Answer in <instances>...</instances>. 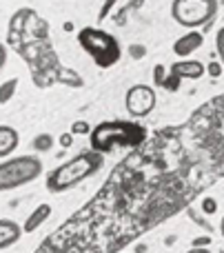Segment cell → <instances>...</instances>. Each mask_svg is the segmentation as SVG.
<instances>
[{
    "label": "cell",
    "mask_w": 224,
    "mask_h": 253,
    "mask_svg": "<svg viewBox=\"0 0 224 253\" xmlns=\"http://www.w3.org/2000/svg\"><path fill=\"white\" fill-rule=\"evenodd\" d=\"M102 165H105V156H102V153L84 151V153H80V156H75L74 160L56 167V169L47 175V189L51 193L69 191L71 187H75V184H80L82 180H87L89 175H93L96 171H100Z\"/></svg>",
    "instance_id": "1"
},
{
    "label": "cell",
    "mask_w": 224,
    "mask_h": 253,
    "mask_svg": "<svg viewBox=\"0 0 224 253\" xmlns=\"http://www.w3.org/2000/svg\"><path fill=\"white\" fill-rule=\"evenodd\" d=\"M147 138V131L127 120H107L91 133V149L98 153H109L118 147H138Z\"/></svg>",
    "instance_id": "2"
},
{
    "label": "cell",
    "mask_w": 224,
    "mask_h": 253,
    "mask_svg": "<svg viewBox=\"0 0 224 253\" xmlns=\"http://www.w3.org/2000/svg\"><path fill=\"white\" fill-rule=\"evenodd\" d=\"M78 42L102 69L115 65L120 60V53H122L115 36H111L105 29H98V27H84L82 31H78Z\"/></svg>",
    "instance_id": "3"
},
{
    "label": "cell",
    "mask_w": 224,
    "mask_h": 253,
    "mask_svg": "<svg viewBox=\"0 0 224 253\" xmlns=\"http://www.w3.org/2000/svg\"><path fill=\"white\" fill-rule=\"evenodd\" d=\"M42 173V160L38 156H16L0 162V191H11L34 182Z\"/></svg>",
    "instance_id": "4"
},
{
    "label": "cell",
    "mask_w": 224,
    "mask_h": 253,
    "mask_svg": "<svg viewBox=\"0 0 224 253\" xmlns=\"http://www.w3.org/2000/svg\"><path fill=\"white\" fill-rule=\"evenodd\" d=\"M218 13V0H173L171 16L182 27H200L207 25Z\"/></svg>",
    "instance_id": "5"
},
{
    "label": "cell",
    "mask_w": 224,
    "mask_h": 253,
    "mask_svg": "<svg viewBox=\"0 0 224 253\" xmlns=\"http://www.w3.org/2000/svg\"><path fill=\"white\" fill-rule=\"evenodd\" d=\"M124 105H127V111L136 118H142V116L151 114L155 107V91L147 84H133L131 89L124 96Z\"/></svg>",
    "instance_id": "6"
},
{
    "label": "cell",
    "mask_w": 224,
    "mask_h": 253,
    "mask_svg": "<svg viewBox=\"0 0 224 253\" xmlns=\"http://www.w3.org/2000/svg\"><path fill=\"white\" fill-rule=\"evenodd\" d=\"M202 74H204V65H202V62H198V60L176 62V65H171V78L164 80V89H169V91H176L180 78L198 80V78H202Z\"/></svg>",
    "instance_id": "7"
},
{
    "label": "cell",
    "mask_w": 224,
    "mask_h": 253,
    "mask_svg": "<svg viewBox=\"0 0 224 253\" xmlns=\"http://www.w3.org/2000/svg\"><path fill=\"white\" fill-rule=\"evenodd\" d=\"M202 44H204V36L200 31H189V34H185L182 38H178L173 42V53L180 58H187L193 51H198Z\"/></svg>",
    "instance_id": "8"
},
{
    "label": "cell",
    "mask_w": 224,
    "mask_h": 253,
    "mask_svg": "<svg viewBox=\"0 0 224 253\" xmlns=\"http://www.w3.org/2000/svg\"><path fill=\"white\" fill-rule=\"evenodd\" d=\"M22 238V227L16 222V220H0V251L13 247L18 240Z\"/></svg>",
    "instance_id": "9"
},
{
    "label": "cell",
    "mask_w": 224,
    "mask_h": 253,
    "mask_svg": "<svg viewBox=\"0 0 224 253\" xmlns=\"http://www.w3.org/2000/svg\"><path fill=\"white\" fill-rule=\"evenodd\" d=\"M49 215H51V205H40V207H36V209L31 211L29 218L25 220V224H22V231H25V233H34L36 229L40 227V224L47 222Z\"/></svg>",
    "instance_id": "10"
},
{
    "label": "cell",
    "mask_w": 224,
    "mask_h": 253,
    "mask_svg": "<svg viewBox=\"0 0 224 253\" xmlns=\"http://www.w3.org/2000/svg\"><path fill=\"white\" fill-rule=\"evenodd\" d=\"M18 147V131L13 126L0 125V158L11 156Z\"/></svg>",
    "instance_id": "11"
},
{
    "label": "cell",
    "mask_w": 224,
    "mask_h": 253,
    "mask_svg": "<svg viewBox=\"0 0 224 253\" xmlns=\"http://www.w3.org/2000/svg\"><path fill=\"white\" fill-rule=\"evenodd\" d=\"M16 87H18V78H9L7 83L0 84V105H7L11 100L13 93H16Z\"/></svg>",
    "instance_id": "12"
},
{
    "label": "cell",
    "mask_w": 224,
    "mask_h": 253,
    "mask_svg": "<svg viewBox=\"0 0 224 253\" xmlns=\"http://www.w3.org/2000/svg\"><path fill=\"white\" fill-rule=\"evenodd\" d=\"M31 147H34L36 151H40V153H47V151H51L53 149V138L49 133H40V135H36L34 138Z\"/></svg>",
    "instance_id": "13"
},
{
    "label": "cell",
    "mask_w": 224,
    "mask_h": 253,
    "mask_svg": "<svg viewBox=\"0 0 224 253\" xmlns=\"http://www.w3.org/2000/svg\"><path fill=\"white\" fill-rule=\"evenodd\" d=\"M200 209H202V213L213 215L218 211V200H216V198H211V196H207L202 200V205H200Z\"/></svg>",
    "instance_id": "14"
},
{
    "label": "cell",
    "mask_w": 224,
    "mask_h": 253,
    "mask_svg": "<svg viewBox=\"0 0 224 253\" xmlns=\"http://www.w3.org/2000/svg\"><path fill=\"white\" fill-rule=\"evenodd\" d=\"M71 133H74V135L91 133V126H89V123H84V120H75V123L71 125Z\"/></svg>",
    "instance_id": "15"
},
{
    "label": "cell",
    "mask_w": 224,
    "mask_h": 253,
    "mask_svg": "<svg viewBox=\"0 0 224 253\" xmlns=\"http://www.w3.org/2000/svg\"><path fill=\"white\" fill-rule=\"evenodd\" d=\"M216 49H218V56H220V60H222V67H224V25L216 34Z\"/></svg>",
    "instance_id": "16"
},
{
    "label": "cell",
    "mask_w": 224,
    "mask_h": 253,
    "mask_svg": "<svg viewBox=\"0 0 224 253\" xmlns=\"http://www.w3.org/2000/svg\"><path fill=\"white\" fill-rule=\"evenodd\" d=\"M153 80H155V84L164 87V80H167V74H164V67H162V65H155V69H153Z\"/></svg>",
    "instance_id": "17"
},
{
    "label": "cell",
    "mask_w": 224,
    "mask_h": 253,
    "mask_svg": "<svg viewBox=\"0 0 224 253\" xmlns=\"http://www.w3.org/2000/svg\"><path fill=\"white\" fill-rule=\"evenodd\" d=\"M209 245H211V238H209V236L193 238V242H191V247H193V249H209Z\"/></svg>",
    "instance_id": "18"
},
{
    "label": "cell",
    "mask_w": 224,
    "mask_h": 253,
    "mask_svg": "<svg viewBox=\"0 0 224 253\" xmlns=\"http://www.w3.org/2000/svg\"><path fill=\"white\" fill-rule=\"evenodd\" d=\"M145 53H147V49L142 47V44H131V47H129V56L136 58V60H140Z\"/></svg>",
    "instance_id": "19"
},
{
    "label": "cell",
    "mask_w": 224,
    "mask_h": 253,
    "mask_svg": "<svg viewBox=\"0 0 224 253\" xmlns=\"http://www.w3.org/2000/svg\"><path fill=\"white\" fill-rule=\"evenodd\" d=\"M189 215H191V220H193V222H198V224H200V227H204V229H207V231H213V224H209L207 220H202L198 213H195L193 209H189Z\"/></svg>",
    "instance_id": "20"
},
{
    "label": "cell",
    "mask_w": 224,
    "mask_h": 253,
    "mask_svg": "<svg viewBox=\"0 0 224 253\" xmlns=\"http://www.w3.org/2000/svg\"><path fill=\"white\" fill-rule=\"evenodd\" d=\"M207 71H209V76H213V78H220L222 76V65L220 62H211Z\"/></svg>",
    "instance_id": "21"
},
{
    "label": "cell",
    "mask_w": 224,
    "mask_h": 253,
    "mask_svg": "<svg viewBox=\"0 0 224 253\" xmlns=\"http://www.w3.org/2000/svg\"><path fill=\"white\" fill-rule=\"evenodd\" d=\"M58 142H60L65 149H69L71 144H74V133H71V131H69V133H62L60 138H58Z\"/></svg>",
    "instance_id": "22"
},
{
    "label": "cell",
    "mask_w": 224,
    "mask_h": 253,
    "mask_svg": "<svg viewBox=\"0 0 224 253\" xmlns=\"http://www.w3.org/2000/svg\"><path fill=\"white\" fill-rule=\"evenodd\" d=\"M4 62H7V47L0 42V69L4 67Z\"/></svg>",
    "instance_id": "23"
},
{
    "label": "cell",
    "mask_w": 224,
    "mask_h": 253,
    "mask_svg": "<svg viewBox=\"0 0 224 253\" xmlns=\"http://www.w3.org/2000/svg\"><path fill=\"white\" fill-rule=\"evenodd\" d=\"M133 253H147V245H138L136 249H133Z\"/></svg>",
    "instance_id": "24"
},
{
    "label": "cell",
    "mask_w": 224,
    "mask_h": 253,
    "mask_svg": "<svg viewBox=\"0 0 224 253\" xmlns=\"http://www.w3.org/2000/svg\"><path fill=\"white\" fill-rule=\"evenodd\" d=\"M187 253H211V251H209V249H193V247H191Z\"/></svg>",
    "instance_id": "25"
},
{
    "label": "cell",
    "mask_w": 224,
    "mask_h": 253,
    "mask_svg": "<svg viewBox=\"0 0 224 253\" xmlns=\"http://www.w3.org/2000/svg\"><path fill=\"white\" fill-rule=\"evenodd\" d=\"M220 233H222V236H224V218L220 220Z\"/></svg>",
    "instance_id": "26"
}]
</instances>
